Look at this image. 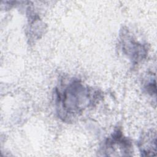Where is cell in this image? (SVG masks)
Listing matches in <instances>:
<instances>
[{
	"mask_svg": "<svg viewBox=\"0 0 157 157\" xmlns=\"http://www.w3.org/2000/svg\"><path fill=\"white\" fill-rule=\"evenodd\" d=\"M57 113L60 118L69 121L79 116L88 107L93 106L100 98L97 90L85 86L77 79H73L56 89Z\"/></svg>",
	"mask_w": 157,
	"mask_h": 157,
	"instance_id": "6da1fadb",
	"label": "cell"
},
{
	"mask_svg": "<svg viewBox=\"0 0 157 157\" xmlns=\"http://www.w3.org/2000/svg\"><path fill=\"white\" fill-rule=\"evenodd\" d=\"M132 145L119 129L107 138L99 150L104 156H131Z\"/></svg>",
	"mask_w": 157,
	"mask_h": 157,
	"instance_id": "7a4b0ae2",
	"label": "cell"
},
{
	"mask_svg": "<svg viewBox=\"0 0 157 157\" xmlns=\"http://www.w3.org/2000/svg\"><path fill=\"white\" fill-rule=\"evenodd\" d=\"M145 90L147 92L148 94H156V84H155V80H150L149 82H148L147 85L145 86Z\"/></svg>",
	"mask_w": 157,
	"mask_h": 157,
	"instance_id": "5b68a950",
	"label": "cell"
},
{
	"mask_svg": "<svg viewBox=\"0 0 157 157\" xmlns=\"http://www.w3.org/2000/svg\"><path fill=\"white\" fill-rule=\"evenodd\" d=\"M127 29H123L120 34V40L123 52L134 63L142 61L147 53V45L136 40Z\"/></svg>",
	"mask_w": 157,
	"mask_h": 157,
	"instance_id": "3957f363",
	"label": "cell"
},
{
	"mask_svg": "<svg viewBox=\"0 0 157 157\" xmlns=\"http://www.w3.org/2000/svg\"><path fill=\"white\" fill-rule=\"evenodd\" d=\"M139 148L142 156H155L156 153V136L155 132L148 131L140 137Z\"/></svg>",
	"mask_w": 157,
	"mask_h": 157,
	"instance_id": "277c9868",
	"label": "cell"
}]
</instances>
